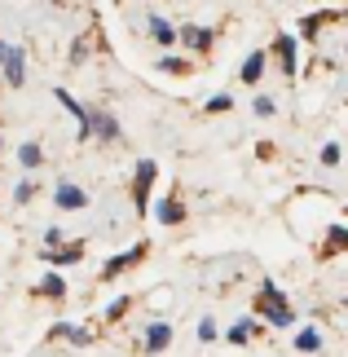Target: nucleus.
Returning <instances> with one entry per match:
<instances>
[{
  "label": "nucleus",
  "mask_w": 348,
  "mask_h": 357,
  "mask_svg": "<svg viewBox=\"0 0 348 357\" xmlns=\"http://www.w3.org/2000/svg\"><path fill=\"white\" fill-rule=\"evenodd\" d=\"M53 208H58V212H84V208H89V195H84L80 185L62 181L58 190H53Z\"/></svg>",
  "instance_id": "7ed1b4c3"
},
{
  "label": "nucleus",
  "mask_w": 348,
  "mask_h": 357,
  "mask_svg": "<svg viewBox=\"0 0 348 357\" xmlns=\"http://www.w3.org/2000/svg\"><path fill=\"white\" fill-rule=\"evenodd\" d=\"M207 111H212V115H225V111H234V98H229V93H216V98L207 102Z\"/></svg>",
  "instance_id": "5701e85b"
},
{
  "label": "nucleus",
  "mask_w": 348,
  "mask_h": 357,
  "mask_svg": "<svg viewBox=\"0 0 348 357\" xmlns=\"http://www.w3.org/2000/svg\"><path fill=\"white\" fill-rule=\"evenodd\" d=\"M296 349H300V353H322V331H317V326L300 331V335H296Z\"/></svg>",
  "instance_id": "a211bd4d"
},
{
  "label": "nucleus",
  "mask_w": 348,
  "mask_h": 357,
  "mask_svg": "<svg viewBox=\"0 0 348 357\" xmlns=\"http://www.w3.org/2000/svg\"><path fill=\"white\" fill-rule=\"evenodd\" d=\"M84 58H89V36H80L75 49H71V62H84Z\"/></svg>",
  "instance_id": "bb28decb"
},
{
  "label": "nucleus",
  "mask_w": 348,
  "mask_h": 357,
  "mask_svg": "<svg viewBox=\"0 0 348 357\" xmlns=\"http://www.w3.org/2000/svg\"><path fill=\"white\" fill-rule=\"evenodd\" d=\"M168 344H172V326H168V322H150V326H146V344H142V349L155 357V353H163Z\"/></svg>",
  "instance_id": "0eeeda50"
},
{
  "label": "nucleus",
  "mask_w": 348,
  "mask_h": 357,
  "mask_svg": "<svg viewBox=\"0 0 348 357\" xmlns=\"http://www.w3.org/2000/svg\"><path fill=\"white\" fill-rule=\"evenodd\" d=\"M5 53H9V45H5V40H0V62H5Z\"/></svg>",
  "instance_id": "c85d7f7f"
},
{
  "label": "nucleus",
  "mask_w": 348,
  "mask_h": 357,
  "mask_svg": "<svg viewBox=\"0 0 348 357\" xmlns=\"http://www.w3.org/2000/svg\"><path fill=\"white\" fill-rule=\"evenodd\" d=\"M159 71L163 75H190V62L186 58H159Z\"/></svg>",
  "instance_id": "412c9836"
},
{
  "label": "nucleus",
  "mask_w": 348,
  "mask_h": 357,
  "mask_svg": "<svg viewBox=\"0 0 348 357\" xmlns=\"http://www.w3.org/2000/svg\"><path fill=\"white\" fill-rule=\"evenodd\" d=\"M252 335H256V326H252V322H247V318L229 326V344H247V340H252Z\"/></svg>",
  "instance_id": "aec40b11"
},
{
  "label": "nucleus",
  "mask_w": 348,
  "mask_h": 357,
  "mask_svg": "<svg viewBox=\"0 0 348 357\" xmlns=\"http://www.w3.org/2000/svg\"><path fill=\"white\" fill-rule=\"evenodd\" d=\"M49 260V265H80V260H84V243L80 238H71L66 247H58V252H40Z\"/></svg>",
  "instance_id": "6e6552de"
},
{
  "label": "nucleus",
  "mask_w": 348,
  "mask_h": 357,
  "mask_svg": "<svg viewBox=\"0 0 348 357\" xmlns=\"http://www.w3.org/2000/svg\"><path fill=\"white\" fill-rule=\"evenodd\" d=\"M322 163H326V168H335V163H340V146H335V142L322 146Z\"/></svg>",
  "instance_id": "cd10ccee"
},
{
  "label": "nucleus",
  "mask_w": 348,
  "mask_h": 357,
  "mask_svg": "<svg viewBox=\"0 0 348 357\" xmlns=\"http://www.w3.org/2000/svg\"><path fill=\"white\" fill-rule=\"evenodd\" d=\"M199 340H203V344H212V340H216V322H212V318L199 322Z\"/></svg>",
  "instance_id": "a878e982"
},
{
  "label": "nucleus",
  "mask_w": 348,
  "mask_h": 357,
  "mask_svg": "<svg viewBox=\"0 0 348 357\" xmlns=\"http://www.w3.org/2000/svg\"><path fill=\"white\" fill-rule=\"evenodd\" d=\"M252 111H256L260 119H269V115L278 111V106H273V98H256V102H252Z\"/></svg>",
  "instance_id": "b1692460"
},
{
  "label": "nucleus",
  "mask_w": 348,
  "mask_h": 357,
  "mask_svg": "<svg viewBox=\"0 0 348 357\" xmlns=\"http://www.w3.org/2000/svg\"><path fill=\"white\" fill-rule=\"evenodd\" d=\"M260 75H264V53L256 49V53H247V62L239 66V79L243 84H260Z\"/></svg>",
  "instance_id": "ddd939ff"
},
{
  "label": "nucleus",
  "mask_w": 348,
  "mask_h": 357,
  "mask_svg": "<svg viewBox=\"0 0 348 357\" xmlns=\"http://www.w3.org/2000/svg\"><path fill=\"white\" fill-rule=\"evenodd\" d=\"M146 260V243H137L133 252H123V256H110L106 265H102V282H110V278H119L123 269H133V265H142Z\"/></svg>",
  "instance_id": "20e7f679"
},
{
  "label": "nucleus",
  "mask_w": 348,
  "mask_h": 357,
  "mask_svg": "<svg viewBox=\"0 0 348 357\" xmlns=\"http://www.w3.org/2000/svg\"><path fill=\"white\" fill-rule=\"evenodd\" d=\"M155 216H159V225H181V221H186V203H181L176 195L172 199H159L155 203Z\"/></svg>",
  "instance_id": "1a4fd4ad"
},
{
  "label": "nucleus",
  "mask_w": 348,
  "mask_h": 357,
  "mask_svg": "<svg viewBox=\"0 0 348 357\" xmlns=\"http://www.w3.org/2000/svg\"><path fill=\"white\" fill-rule=\"evenodd\" d=\"M150 40H155V45H163V49H168V45H176V26L168 22V18H159V13H150Z\"/></svg>",
  "instance_id": "9d476101"
},
{
  "label": "nucleus",
  "mask_w": 348,
  "mask_h": 357,
  "mask_svg": "<svg viewBox=\"0 0 348 357\" xmlns=\"http://www.w3.org/2000/svg\"><path fill=\"white\" fill-rule=\"evenodd\" d=\"M49 335L53 340H71V344H89V331H84V326H71V322H58Z\"/></svg>",
  "instance_id": "2eb2a0df"
},
{
  "label": "nucleus",
  "mask_w": 348,
  "mask_h": 357,
  "mask_svg": "<svg viewBox=\"0 0 348 357\" xmlns=\"http://www.w3.org/2000/svg\"><path fill=\"white\" fill-rule=\"evenodd\" d=\"M181 45L186 49H194V53H207L212 49V40H216V31H207V26H181Z\"/></svg>",
  "instance_id": "423d86ee"
},
{
  "label": "nucleus",
  "mask_w": 348,
  "mask_h": 357,
  "mask_svg": "<svg viewBox=\"0 0 348 357\" xmlns=\"http://www.w3.org/2000/svg\"><path fill=\"white\" fill-rule=\"evenodd\" d=\"M155 176H159V163L155 159H142V163H137V181H133L137 212H150V190H155Z\"/></svg>",
  "instance_id": "f03ea898"
},
{
  "label": "nucleus",
  "mask_w": 348,
  "mask_h": 357,
  "mask_svg": "<svg viewBox=\"0 0 348 357\" xmlns=\"http://www.w3.org/2000/svg\"><path fill=\"white\" fill-rule=\"evenodd\" d=\"M344 212H348V208H344Z\"/></svg>",
  "instance_id": "c756f323"
},
{
  "label": "nucleus",
  "mask_w": 348,
  "mask_h": 357,
  "mask_svg": "<svg viewBox=\"0 0 348 357\" xmlns=\"http://www.w3.org/2000/svg\"><path fill=\"white\" fill-rule=\"evenodd\" d=\"M273 53H278V62H282V71L296 75V36H278L273 40Z\"/></svg>",
  "instance_id": "9b49d317"
},
{
  "label": "nucleus",
  "mask_w": 348,
  "mask_h": 357,
  "mask_svg": "<svg viewBox=\"0 0 348 357\" xmlns=\"http://www.w3.org/2000/svg\"><path fill=\"white\" fill-rule=\"evenodd\" d=\"M40 159H45V150H40L36 142H22V146H18V163H22L27 172H31V168H40Z\"/></svg>",
  "instance_id": "f3484780"
},
{
  "label": "nucleus",
  "mask_w": 348,
  "mask_h": 357,
  "mask_svg": "<svg viewBox=\"0 0 348 357\" xmlns=\"http://www.w3.org/2000/svg\"><path fill=\"white\" fill-rule=\"evenodd\" d=\"M256 313L269 326H291L296 322V309L287 305V296L278 291V282H260V296H256Z\"/></svg>",
  "instance_id": "f257e3e1"
},
{
  "label": "nucleus",
  "mask_w": 348,
  "mask_h": 357,
  "mask_svg": "<svg viewBox=\"0 0 348 357\" xmlns=\"http://www.w3.org/2000/svg\"><path fill=\"white\" fill-rule=\"evenodd\" d=\"M36 296H45V300H62V296H66V278H62V273H45V278L36 282Z\"/></svg>",
  "instance_id": "4468645a"
},
{
  "label": "nucleus",
  "mask_w": 348,
  "mask_h": 357,
  "mask_svg": "<svg viewBox=\"0 0 348 357\" xmlns=\"http://www.w3.org/2000/svg\"><path fill=\"white\" fill-rule=\"evenodd\" d=\"M331 18H340V13H309V18L300 22V31H304V40H317V31L331 22Z\"/></svg>",
  "instance_id": "dca6fc26"
},
{
  "label": "nucleus",
  "mask_w": 348,
  "mask_h": 357,
  "mask_svg": "<svg viewBox=\"0 0 348 357\" xmlns=\"http://www.w3.org/2000/svg\"><path fill=\"white\" fill-rule=\"evenodd\" d=\"M0 66H5V84L9 89H22L27 84V58H22V49L9 45V53H5V62H0Z\"/></svg>",
  "instance_id": "39448f33"
},
{
  "label": "nucleus",
  "mask_w": 348,
  "mask_h": 357,
  "mask_svg": "<svg viewBox=\"0 0 348 357\" xmlns=\"http://www.w3.org/2000/svg\"><path fill=\"white\" fill-rule=\"evenodd\" d=\"M128 309H133V296H119V300H110V309H106V322H119Z\"/></svg>",
  "instance_id": "4be33fe9"
},
{
  "label": "nucleus",
  "mask_w": 348,
  "mask_h": 357,
  "mask_svg": "<svg viewBox=\"0 0 348 357\" xmlns=\"http://www.w3.org/2000/svg\"><path fill=\"white\" fill-rule=\"evenodd\" d=\"M93 132L102 137V142H119V123L110 111H93Z\"/></svg>",
  "instance_id": "f8f14e48"
},
{
  "label": "nucleus",
  "mask_w": 348,
  "mask_h": 357,
  "mask_svg": "<svg viewBox=\"0 0 348 357\" xmlns=\"http://www.w3.org/2000/svg\"><path fill=\"white\" fill-rule=\"evenodd\" d=\"M31 195H36V185H31V181H18V190H13V203H31Z\"/></svg>",
  "instance_id": "393cba45"
},
{
  "label": "nucleus",
  "mask_w": 348,
  "mask_h": 357,
  "mask_svg": "<svg viewBox=\"0 0 348 357\" xmlns=\"http://www.w3.org/2000/svg\"><path fill=\"white\" fill-rule=\"evenodd\" d=\"M326 252H348V225H331L326 229Z\"/></svg>",
  "instance_id": "6ab92c4d"
}]
</instances>
